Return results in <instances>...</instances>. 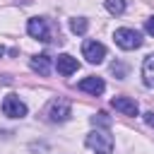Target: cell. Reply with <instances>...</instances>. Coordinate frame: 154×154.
I'll use <instances>...</instances> for the list:
<instances>
[{
  "label": "cell",
  "instance_id": "obj_2",
  "mask_svg": "<svg viewBox=\"0 0 154 154\" xmlns=\"http://www.w3.org/2000/svg\"><path fill=\"white\" fill-rule=\"evenodd\" d=\"M113 38H116V43H118L120 48H125V51H135V48L142 46V36H140V31H135V29H118Z\"/></svg>",
  "mask_w": 154,
  "mask_h": 154
},
{
  "label": "cell",
  "instance_id": "obj_3",
  "mask_svg": "<svg viewBox=\"0 0 154 154\" xmlns=\"http://www.w3.org/2000/svg\"><path fill=\"white\" fill-rule=\"evenodd\" d=\"M46 116H48L51 123H63V120H67V116H70V101H67V99H53V101L48 103V108H46Z\"/></svg>",
  "mask_w": 154,
  "mask_h": 154
},
{
  "label": "cell",
  "instance_id": "obj_15",
  "mask_svg": "<svg viewBox=\"0 0 154 154\" xmlns=\"http://www.w3.org/2000/svg\"><path fill=\"white\" fill-rule=\"evenodd\" d=\"M144 29H147V34H149V36H154V17H149V19H147Z\"/></svg>",
  "mask_w": 154,
  "mask_h": 154
},
{
  "label": "cell",
  "instance_id": "obj_12",
  "mask_svg": "<svg viewBox=\"0 0 154 154\" xmlns=\"http://www.w3.org/2000/svg\"><path fill=\"white\" fill-rule=\"evenodd\" d=\"M106 10L111 14H123L125 12V0H106Z\"/></svg>",
  "mask_w": 154,
  "mask_h": 154
},
{
  "label": "cell",
  "instance_id": "obj_14",
  "mask_svg": "<svg viewBox=\"0 0 154 154\" xmlns=\"http://www.w3.org/2000/svg\"><path fill=\"white\" fill-rule=\"evenodd\" d=\"M91 120H94V125H96V123H101V125H111V118H108L106 113H96Z\"/></svg>",
  "mask_w": 154,
  "mask_h": 154
},
{
  "label": "cell",
  "instance_id": "obj_10",
  "mask_svg": "<svg viewBox=\"0 0 154 154\" xmlns=\"http://www.w3.org/2000/svg\"><path fill=\"white\" fill-rule=\"evenodd\" d=\"M31 70L34 72H38V75H51V58L46 55V53H41V55H34L31 58Z\"/></svg>",
  "mask_w": 154,
  "mask_h": 154
},
{
  "label": "cell",
  "instance_id": "obj_6",
  "mask_svg": "<svg viewBox=\"0 0 154 154\" xmlns=\"http://www.w3.org/2000/svg\"><path fill=\"white\" fill-rule=\"evenodd\" d=\"M26 31H29L34 38H38V41H51V34H48L46 19H41V17H34V19H29V24H26Z\"/></svg>",
  "mask_w": 154,
  "mask_h": 154
},
{
  "label": "cell",
  "instance_id": "obj_8",
  "mask_svg": "<svg viewBox=\"0 0 154 154\" xmlns=\"http://www.w3.org/2000/svg\"><path fill=\"white\" fill-rule=\"evenodd\" d=\"M111 106L116 108V111H120L123 116H137V103H135V99H128V96H116V99H111Z\"/></svg>",
  "mask_w": 154,
  "mask_h": 154
},
{
  "label": "cell",
  "instance_id": "obj_16",
  "mask_svg": "<svg viewBox=\"0 0 154 154\" xmlns=\"http://www.w3.org/2000/svg\"><path fill=\"white\" fill-rule=\"evenodd\" d=\"M144 123H147L149 128H154V111H147V113H144Z\"/></svg>",
  "mask_w": 154,
  "mask_h": 154
},
{
  "label": "cell",
  "instance_id": "obj_5",
  "mask_svg": "<svg viewBox=\"0 0 154 154\" xmlns=\"http://www.w3.org/2000/svg\"><path fill=\"white\" fill-rule=\"evenodd\" d=\"M2 113L7 118H22V116H26V106H24V101H19V96L7 94L2 99Z\"/></svg>",
  "mask_w": 154,
  "mask_h": 154
},
{
  "label": "cell",
  "instance_id": "obj_1",
  "mask_svg": "<svg viewBox=\"0 0 154 154\" xmlns=\"http://www.w3.org/2000/svg\"><path fill=\"white\" fill-rule=\"evenodd\" d=\"M87 147H91L96 154H113V137L108 132L94 130L87 135Z\"/></svg>",
  "mask_w": 154,
  "mask_h": 154
},
{
  "label": "cell",
  "instance_id": "obj_11",
  "mask_svg": "<svg viewBox=\"0 0 154 154\" xmlns=\"http://www.w3.org/2000/svg\"><path fill=\"white\" fill-rule=\"evenodd\" d=\"M142 77L147 87H154V55H147L142 63Z\"/></svg>",
  "mask_w": 154,
  "mask_h": 154
},
{
  "label": "cell",
  "instance_id": "obj_9",
  "mask_svg": "<svg viewBox=\"0 0 154 154\" xmlns=\"http://www.w3.org/2000/svg\"><path fill=\"white\" fill-rule=\"evenodd\" d=\"M77 87H79L82 91L91 94V96H99V94H103V89H106V84H103V79H101V77H84Z\"/></svg>",
  "mask_w": 154,
  "mask_h": 154
},
{
  "label": "cell",
  "instance_id": "obj_13",
  "mask_svg": "<svg viewBox=\"0 0 154 154\" xmlns=\"http://www.w3.org/2000/svg\"><path fill=\"white\" fill-rule=\"evenodd\" d=\"M70 29H72L75 34H84V31H87V19H82V17L72 19V22H70Z\"/></svg>",
  "mask_w": 154,
  "mask_h": 154
},
{
  "label": "cell",
  "instance_id": "obj_4",
  "mask_svg": "<svg viewBox=\"0 0 154 154\" xmlns=\"http://www.w3.org/2000/svg\"><path fill=\"white\" fill-rule=\"evenodd\" d=\"M82 55H84L91 65H99V63L106 58V46L99 43V41H84V43H82Z\"/></svg>",
  "mask_w": 154,
  "mask_h": 154
},
{
  "label": "cell",
  "instance_id": "obj_7",
  "mask_svg": "<svg viewBox=\"0 0 154 154\" xmlns=\"http://www.w3.org/2000/svg\"><path fill=\"white\" fill-rule=\"evenodd\" d=\"M55 67H58V72H60L63 77H67V75H72V72H77V70H79V63H77V58H72V55L63 53V55H58Z\"/></svg>",
  "mask_w": 154,
  "mask_h": 154
}]
</instances>
